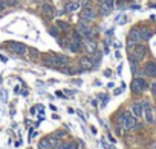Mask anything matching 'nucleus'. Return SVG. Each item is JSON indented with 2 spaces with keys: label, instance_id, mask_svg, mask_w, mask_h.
Masks as SVG:
<instances>
[{
  "label": "nucleus",
  "instance_id": "1",
  "mask_svg": "<svg viewBox=\"0 0 156 149\" xmlns=\"http://www.w3.org/2000/svg\"><path fill=\"white\" fill-rule=\"evenodd\" d=\"M8 47H9V50H11L12 53H17V55H20V56H25V55L28 53V50H29L25 44L17 43V41H9V43H8Z\"/></svg>",
  "mask_w": 156,
  "mask_h": 149
},
{
  "label": "nucleus",
  "instance_id": "2",
  "mask_svg": "<svg viewBox=\"0 0 156 149\" xmlns=\"http://www.w3.org/2000/svg\"><path fill=\"white\" fill-rule=\"evenodd\" d=\"M147 87H148V84H147V81L144 78H135L132 81V85H130L133 93H142Z\"/></svg>",
  "mask_w": 156,
  "mask_h": 149
},
{
  "label": "nucleus",
  "instance_id": "3",
  "mask_svg": "<svg viewBox=\"0 0 156 149\" xmlns=\"http://www.w3.org/2000/svg\"><path fill=\"white\" fill-rule=\"evenodd\" d=\"M58 143H60V140H58V138H55L54 135H49V137H46V138L40 140L38 147H40V149H54Z\"/></svg>",
  "mask_w": 156,
  "mask_h": 149
},
{
  "label": "nucleus",
  "instance_id": "4",
  "mask_svg": "<svg viewBox=\"0 0 156 149\" xmlns=\"http://www.w3.org/2000/svg\"><path fill=\"white\" fill-rule=\"evenodd\" d=\"M130 53H133V55H135V56L141 61V59H144L145 55H147V46L142 44V43H136L135 47H133V50H132Z\"/></svg>",
  "mask_w": 156,
  "mask_h": 149
},
{
  "label": "nucleus",
  "instance_id": "5",
  "mask_svg": "<svg viewBox=\"0 0 156 149\" xmlns=\"http://www.w3.org/2000/svg\"><path fill=\"white\" fill-rule=\"evenodd\" d=\"M124 114H126V117H124V122H123V128L126 131H130V129H133L136 126V119L130 113H124Z\"/></svg>",
  "mask_w": 156,
  "mask_h": 149
},
{
  "label": "nucleus",
  "instance_id": "6",
  "mask_svg": "<svg viewBox=\"0 0 156 149\" xmlns=\"http://www.w3.org/2000/svg\"><path fill=\"white\" fill-rule=\"evenodd\" d=\"M81 18L86 20V21H89V23L94 21V20L97 18V9L92 8V6H91V8H84L83 12H81Z\"/></svg>",
  "mask_w": 156,
  "mask_h": 149
},
{
  "label": "nucleus",
  "instance_id": "7",
  "mask_svg": "<svg viewBox=\"0 0 156 149\" xmlns=\"http://www.w3.org/2000/svg\"><path fill=\"white\" fill-rule=\"evenodd\" d=\"M142 107H144V116H145V122L148 125H153L154 123V116H153V110L150 107L148 102H142Z\"/></svg>",
  "mask_w": 156,
  "mask_h": 149
},
{
  "label": "nucleus",
  "instance_id": "8",
  "mask_svg": "<svg viewBox=\"0 0 156 149\" xmlns=\"http://www.w3.org/2000/svg\"><path fill=\"white\" fill-rule=\"evenodd\" d=\"M66 65H69V58L66 55H54V67L63 68Z\"/></svg>",
  "mask_w": 156,
  "mask_h": 149
},
{
  "label": "nucleus",
  "instance_id": "9",
  "mask_svg": "<svg viewBox=\"0 0 156 149\" xmlns=\"http://www.w3.org/2000/svg\"><path fill=\"white\" fill-rule=\"evenodd\" d=\"M113 2L115 0H104V2H101L100 5V12L103 14V15H109L110 12H112V9H113Z\"/></svg>",
  "mask_w": 156,
  "mask_h": 149
},
{
  "label": "nucleus",
  "instance_id": "10",
  "mask_svg": "<svg viewBox=\"0 0 156 149\" xmlns=\"http://www.w3.org/2000/svg\"><path fill=\"white\" fill-rule=\"evenodd\" d=\"M144 73H145V76H150V78H156V62L154 61H148L145 62L144 65Z\"/></svg>",
  "mask_w": 156,
  "mask_h": 149
},
{
  "label": "nucleus",
  "instance_id": "11",
  "mask_svg": "<svg viewBox=\"0 0 156 149\" xmlns=\"http://www.w3.org/2000/svg\"><path fill=\"white\" fill-rule=\"evenodd\" d=\"M41 15H43L44 18H54V15H55V8H54L51 3H44V5L41 6Z\"/></svg>",
  "mask_w": 156,
  "mask_h": 149
},
{
  "label": "nucleus",
  "instance_id": "12",
  "mask_svg": "<svg viewBox=\"0 0 156 149\" xmlns=\"http://www.w3.org/2000/svg\"><path fill=\"white\" fill-rule=\"evenodd\" d=\"M91 29H92V28H91V24H89V21H86V20H83V18H81V20H80V23H78V29H77V31H78V32L86 38V35H87L89 32H91Z\"/></svg>",
  "mask_w": 156,
  "mask_h": 149
},
{
  "label": "nucleus",
  "instance_id": "13",
  "mask_svg": "<svg viewBox=\"0 0 156 149\" xmlns=\"http://www.w3.org/2000/svg\"><path fill=\"white\" fill-rule=\"evenodd\" d=\"M80 67H81V70H92L94 68V61L89 56H81L80 58Z\"/></svg>",
  "mask_w": 156,
  "mask_h": 149
},
{
  "label": "nucleus",
  "instance_id": "14",
  "mask_svg": "<svg viewBox=\"0 0 156 149\" xmlns=\"http://www.w3.org/2000/svg\"><path fill=\"white\" fill-rule=\"evenodd\" d=\"M127 40H132V41H135V43H142L141 41V35H139V29L138 28H133L129 32V38Z\"/></svg>",
  "mask_w": 156,
  "mask_h": 149
},
{
  "label": "nucleus",
  "instance_id": "15",
  "mask_svg": "<svg viewBox=\"0 0 156 149\" xmlns=\"http://www.w3.org/2000/svg\"><path fill=\"white\" fill-rule=\"evenodd\" d=\"M132 113L135 114V117H141V116L144 114V107H142V104H139V102L133 104V105H132Z\"/></svg>",
  "mask_w": 156,
  "mask_h": 149
},
{
  "label": "nucleus",
  "instance_id": "16",
  "mask_svg": "<svg viewBox=\"0 0 156 149\" xmlns=\"http://www.w3.org/2000/svg\"><path fill=\"white\" fill-rule=\"evenodd\" d=\"M41 64H43L44 67H54V53L44 55L43 59H41Z\"/></svg>",
  "mask_w": 156,
  "mask_h": 149
},
{
  "label": "nucleus",
  "instance_id": "17",
  "mask_svg": "<svg viewBox=\"0 0 156 149\" xmlns=\"http://www.w3.org/2000/svg\"><path fill=\"white\" fill-rule=\"evenodd\" d=\"M84 47H86V50H87L89 53H94V52L97 50V41H95V40H86Z\"/></svg>",
  "mask_w": 156,
  "mask_h": 149
},
{
  "label": "nucleus",
  "instance_id": "18",
  "mask_svg": "<svg viewBox=\"0 0 156 149\" xmlns=\"http://www.w3.org/2000/svg\"><path fill=\"white\" fill-rule=\"evenodd\" d=\"M139 29V35H141V41H147V40H150L151 38V31L150 29H147V28H138Z\"/></svg>",
  "mask_w": 156,
  "mask_h": 149
},
{
  "label": "nucleus",
  "instance_id": "19",
  "mask_svg": "<svg viewBox=\"0 0 156 149\" xmlns=\"http://www.w3.org/2000/svg\"><path fill=\"white\" fill-rule=\"evenodd\" d=\"M84 47V43H78V41H71V44H69V49H71V52H74V53H78L81 49Z\"/></svg>",
  "mask_w": 156,
  "mask_h": 149
},
{
  "label": "nucleus",
  "instance_id": "20",
  "mask_svg": "<svg viewBox=\"0 0 156 149\" xmlns=\"http://www.w3.org/2000/svg\"><path fill=\"white\" fill-rule=\"evenodd\" d=\"M78 6H80L78 2H72V0H69L68 5H66V8H64V11L69 12V14H72V12H75V11L78 9Z\"/></svg>",
  "mask_w": 156,
  "mask_h": 149
},
{
  "label": "nucleus",
  "instance_id": "21",
  "mask_svg": "<svg viewBox=\"0 0 156 149\" xmlns=\"http://www.w3.org/2000/svg\"><path fill=\"white\" fill-rule=\"evenodd\" d=\"M55 26H57L60 31H71V24H69V23H66V21H61V20H58V21H57Z\"/></svg>",
  "mask_w": 156,
  "mask_h": 149
},
{
  "label": "nucleus",
  "instance_id": "22",
  "mask_svg": "<svg viewBox=\"0 0 156 149\" xmlns=\"http://www.w3.org/2000/svg\"><path fill=\"white\" fill-rule=\"evenodd\" d=\"M94 55H95V58H94L92 61H94V67H97V65L100 64V61H101V56H103V53H101L100 50H95V52H94Z\"/></svg>",
  "mask_w": 156,
  "mask_h": 149
},
{
  "label": "nucleus",
  "instance_id": "23",
  "mask_svg": "<svg viewBox=\"0 0 156 149\" xmlns=\"http://www.w3.org/2000/svg\"><path fill=\"white\" fill-rule=\"evenodd\" d=\"M48 32L54 37V38H58V34H60V29L57 28V26H51V28H48Z\"/></svg>",
  "mask_w": 156,
  "mask_h": 149
},
{
  "label": "nucleus",
  "instance_id": "24",
  "mask_svg": "<svg viewBox=\"0 0 156 149\" xmlns=\"http://www.w3.org/2000/svg\"><path fill=\"white\" fill-rule=\"evenodd\" d=\"M80 5L83 6V9L84 8H91V0H80Z\"/></svg>",
  "mask_w": 156,
  "mask_h": 149
},
{
  "label": "nucleus",
  "instance_id": "25",
  "mask_svg": "<svg viewBox=\"0 0 156 149\" xmlns=\"http://www.w3.org/2000/svg\"><path fill=\"white\" fill-rule=\"evenodd\" d=\"M52 135H54L55 138H58V140H60V138H63V137L66 135V131H57V132H55V134H52Z\"/></svg>",
  "mask_w": 156,
  "mask_h": 149
},
{
  "label": "nucleus",
  "instance_id": "26",
  "mask_svg": "<svg viewBox=\"0 0 156 149\" xmlns=\"http://www.w3.org/2000/svg\"><path fill=\"white\" fill-rule=\"evenodd\" d=\"M29 52H31V56H32L34 59L40 56V53H38V50H37V49H29Z\"/></svg>",
  "mask_w": 156,
  "mask_h": 149
},
{
  "label": "nucleus",
  "instance_id": "27",
  "mask_svg": "<svg viewBox=\"0 0 156 149\" xmlns=\"http://www.w3.org/2000/svg\"><path fill=\"white\" fill-rule=\"evenodd\" d=\"M68 146H69V149H78V143L77 141H68Z\"/></svg>",
  "mask_w": 156,
  "mask_h": 149
},
{
  "label": "nucleus",
  "instance_id": "28",
  "mask_svg": "<svg viewBox=\"0 0 156 149\" xmlns=\"http://www.w3.org/2000/svg\"><path fill=\"white\" fill-rule=\"evenodd\" d=\"M8 6V0H0V11Z\"/></svg>",
  "mask_w": 156,
  "mask_h": 149
},
{
  "label": "nucleus",
  "instance_id": "29",
  "mask_svg": "<svg viewBox=\"0 0 156 149\" xmlns=\"http://www.w3.org/2000/svg\"><path fill=\"white\" fill-rule=\"evenodd\" d=\"M150 90H151V94L156 97V82H153V84L150 85Z\"/></svg>",
  "mask_w": 156,
  "mask_h": 149
},
{
  "label": "nucleus",
  "instance_id": "30",
  "mask_svg": "<svg viewBox=\"0 0 156 149\" xmlns=\"http://www.w3.org/2000/svg\"><path fill=\"white\" fill-rule=\"evenodd\" d=\"M124 87H126V85H124V84H123V87H121V88H116V90H115V93H113V94H115V96H118V94H119V93H121V91H123V90H124Z\"/></svg>",
  "mask_w": 156,
  "mask_h": 149
},
{
  "label": "nucleus",
  "instance_id": "31",
  "mask_svg": "<svg viewBox=\"0 0 156 149\" xmlns=\"http://www.w3.org/2000/svg\"><path fill=\"white\" fill-rule=\"evenodd\" d=\"M55 94H57V97H60V99H66V96H64V94H63L61 91H57Z\"/></svg>",
  "mask_w": 156,
  "mask_h": 149
},
{
  "label": "nucleus",
  "instance_id": "32",
  "mask_svg": "<svg viewBox=\"0 0 156 149\" xmlns=\"http://www.w3.org/2000/svg\"><path fill=\"white\" fill-rule=\"evenodd\" d=\"M2 99H3V102L8 101V97H6V93H5V91H2Z\"/></svg>",
  "mask_w": 156,
  "mask_h": 149
},
{
  "label": "nucleus",
  "instance_id": "33",
  "mask_svg": "<svg viewBox=\"0 0 156 149\" xmlns=\"http://www.w3.org/2000/svg\"><path fill=\"white\" fill-rule=\"evenodd\" d=\"M21 96H28V90H23V91H21Z\"/></svg>",
  "mask_w": 156,
  "mask_h": 149
},
{
  "label": "nucleus",
  "instance_id": "34",
  "mask_svg": "<svg viewBox=\"0 0 156 149\" xmlns=\"http://www.w3.org/2000/svg\"><path fill=\"white\" fill-rule=\"evenodd\" d=\"M121 71H123V65H119V67H118V74H121Z\"/></svg>",
  "mask_w": 156,
  "mask_h": 149
},
{
  "label": "nucleus",
  "instance_id": "35",
  "mask_svg": "<svg viewBox=\"0 0 156 149\" xmlns=\"http://www.w3.org/2000/svg\"><path fill=\"white\" fill-rule=\"evenodd\" d=\"M49 107H51V110H52V111H57V107H55V105H49Z\"/></svg>",
  "mask_w": 156,
  "mask_h": 149
},
{
  "label": "nucleus",
  "instance_id": "36",
  "mask_svg": "<svg viewBox=\"0 0 156 149\" xmlns=\"http://www.w3.org/2000/svg\"><path fill=\"white\" fill-rule=\"evenodd\" d=\"M95 2H100V3H101V2H104V0H95Z\"/></svg>",
  "mask_w": 156,
  "mask_h": 149
},
{
  "label": "nucleus",
  "instance_id": "37",
  "mask_svg": "<svg viewBox=\"0 0 156 149\" xmlns=\"http://www.w3.org/2000/svg\"><path fill=\"white\" fill-rule=\"evenodd\" d=\"M154 149H156V143H154Z\"/></svg>",
  "mask_w": 156,
  "mask_h": 149
}]
</instances>
